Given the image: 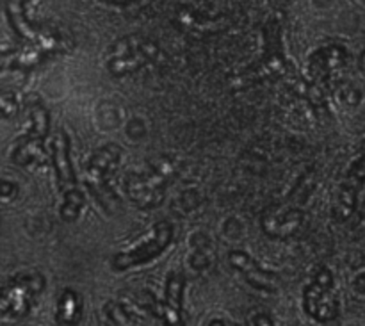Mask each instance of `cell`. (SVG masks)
Here are the masks:
<instances>
[{"instance_id": "6da1fadb", "label": "cell", "mask_w": 365, "mask_h": 326, "mask_svg": "<svg viewBox=\"0 0 365 326\" xmlns=\"http://www.w3.org/2000/svg\"><path fill=\"white\" fill-rule=\"evenodd\" d=\"M31 0H6V16L9 20L14 34L24 41V45L38 46L48 56L57 52H66L70 49V39L57 34L56 31L32 24L27 16V4Z\"/></svg>"}, {"instance_id": "7a4b0ae2", "label": "cell", "mask_w": 365, "mask_h": 326, "mask_svg": "<svg viewBox=\"0 0 365 326\" xmlns=\"http://www.w3.org/2000/svg\"><path fill=\"white\" fill-rule=\"evenodd\" d=\"M45 277L39 273L16 275L0 287V320H21L31 312L38 296L45 291Z\"/></svg>"}, {"instance_id": "3957f363", "label": "cell", "mask_w": 365, "mask_h": 326, "mask_svg": "<svg viewBox=\"0 0 365 326\" xmlns=\"http://www.w3.org/2000/svg\"><path fill=\"white\" fill-rule=\"evenodd\" d=\"M157 50L159 49L152 39L135 34L127 36L116 41V45L110 49L107 68L114 77H123L155 59Z\"/></svg>"}, {"instance_id": "277c9868", "label": "cell", "mask_w": 365, "mask_h": 326, "mask_svg": "<svg viewBox=\"0 0 365 326\" xmlns=\"http://www.w3.org/2000/svg\"><path fill=\"white\" fill-rule=\"evenodd\" d=\"M171 241H173V227H171V223L170 221H159L152 228L150 238L143 241V245H138L128 250V252H121L114 255L113 260H110V266L116 271H125L148 264L150 260L157 259L160 253H164V250L171 245Z\"/></svg>"}, {"instance_id": "5b68a950", "label": "cell", "mask_w": 365, "mask_h": 326, "mask_svg": "<svg viewBox=\"0 0 365 326\" xmlns=\"http://www.w3.org/2000/svg\"><path fill=\"white\" fill-rule=\"evenodd\" d=\"M303 307L310 317L319 323H328L339 316V302L334 295V277L323 268L303 292Z\"/></svg>"}, {"instance_id": "8992f818", "label": "cell", "mask_w": 365, "mask_h": 326, "mask_svg": "<svg viewBox=\"0 0 365 326\" xmlns=\"http://www.w3.org/2000/svg\"><path fill=\"white\" fill-rule=\"evenodd\" d=\"M50 157H52L53 173H56L57 185H59L63 196L78 191L77 173H75L73 163H71V141L70 136L64 131H59L52 139L50 146Z\"/></svg>"}, {"instance_id": "52a82bcc", "label": "cell", "mask_w": 365, "mask_h": 326, "mask_svg": "<svg viewBox=\"0 0 365 326\" xmlns=\"http://www.w3.org/2000/svg\"><path fill=\"white\" fill-rule=\"evenodd\" d=\"M121 156V148L116 143H107L102 148L96 150L88 161V188L96 198H102L107 195V177L114 166L118 164Z\"/></svg>"}, {"instance_id": "ba28073f", "label": "cell", "mask_w": 365, "mask_h": 326, "mask_svg": "<svg viewBox=\"0 0 365 326\" xmlns=\"http://www.w3.org/2000/svg\"><path fill=\"white\" fill-rule=\"evenodd\" d=\"M185 277L182 273H170L166 282L163 302H153V314L159 317L166 326H182L184 316H182V303H184Z\"/></svg>"}, {"instance_id": "9c48e42d", "label": "cell", "mask_w": 365, "mask_h": 326, "mask_svg": "<svg viewBox=\"0 0 365 326\" xmlns=\"http://www.w3.org/2000/svg\"><path fill=\"white\" fill-rule=\"evenodd\" d=\"M365 182V153L349 168L348 175H346L344 184L341 185L339 191L337 205H335V216L337 220H348L353 214L356 207V198H359V191L362 189Z\"/></svg>"}, {"instance_id": "30bf717a", "label": "cell", "mask_w": 365, "mask_h": 326, "mask_svg": "<svg viewBox=\"0 0 365 326\" xmlns=\"http://www.w3.org/2000/svg\"><path fill=\"white\" fill-rule=\"evenodd\" d=\"M228 260H230L232 268H235V270L245 277V280L248 282L250 285H253V287L259 289V291H274L273 277H271L269 273H266V271H264L252 257L246 255L245 252H241V250H232V252L228 253Z\"/></svg>"}, {"instance_id": "8fae6325", "label": "cell", "mask_w": 365, "mask_h": 326, "mask_svg": "<svg viewBox=\"0 0 365 326\" xmlns=\"http://www.w3.org/2000/svg\"><path fill=\"white\" fill-rule=\"evenodd\" d=\"M125 191L143 209H153L164 198L163 188L150 182L146 177H130L125 182Z\"/></svg>"}, {"instance_id": "7c38bea8", "label": "cell", "mask_w": 365, "mask_h": 326, "mask_svg": "<svg viewBox=\"0 0 365 326\" xmlns=\"http://www.w3.org/2000/svg\"><path fill=\"white\" fill-rule=\"evenodd\" d=\"M29 118H31V128L25 134V139L32 143L43 145L50 134V113L39 100H32L29 103Z\"/></svg>"}, {"instance_id": "4fadbf2b", "label": "cell", "mask_w": 365, "mask_h": 326, "mask_svg": "<svg viewBox=\"0 0 365 326\" xmlns=\"http://www.w3.org/2000/svg\"><path fill=\"white\" fill-rule=\"evenodd\" d=\"M82 317V302L81 296L73 289H64L57 300L56 320L63 326H75L78 325Z\"/></svg>"}, {"instance_id": "5bb4252c", "label": "cell", "mask_w": 365, "mask_h": 326, "mask_svg": "<svg viewBox=\"0 0 365 326\" xmlns=\"http://www.w3.org/2000/svg\"><path fill=\"white\" fill-rule=\"evenodd\" d=\"M84 193L78 189V191L70 193V195L64 196L63 207H61V218L64 221H75L82 213V207H84Z\"/></svg>"}, {"instance_id": "9a60e30c", "label": "cell", "mask_w": 365, "mask_h": 326, "mask_svg": "<svg viewBox=\"0 0 365 326\" xmlns=\"http://www.w3.org/2000/svg\"><path fill=\"white\" fill-rule=\"evenodd\" d=\"M103 316H106L107 323L110 326H135L134 317L120 303H107L106 309H103Z\"/></svg>"}, {"instance_id": "2e32d148", "label": "cell", "mask_w": 365, "mask_h": 326, "mask_svg": "<svg viewBox=\"0 0 365 326\" xmlns=\"http://www.w3.org/2000/svg\"><path fill=\"white\" fill-rule=\"evenodd\" d=\"M20 111L18 96L9 89H0V120H11Z\"/></svg>"}, {"instance_id": "e0dca14e", "label": "cell", "mask_w": 365, "mask_h": 326, "mask_svg": "<svg viewBox=\"0 0 365 326\" xmlns=\"http://www.w3.org/2000/svg\"><path fill=\"white\" fill-rule=\"evenodd\" d=\"M18 193V188L9 180H0V200L7 202V200L14 198Z\"/></svg>"}, {"instance_id": "ac0fdd59", "label": "cell", "mask_w": 365, "mask_h": 326, "mask_svg": "<svg viewBox=\"0 0 365 326\" xmlns=\"http://www.w3.org/2000/svg\"><path fill=\"white\" fill-rule=\"evenodd\" d=\"M14 59H16V50H11V52H0V71L14 70Z\"/></svg>"}, {"instance_id": "d6986e66", "label": "cell", "mask_w": 365, "mask_h": 326, "mask_svg": "<svg viewBox=\"0 0 365 326\" xmlns=\"http://www.w3.org/2000/svg\"><path fill=\"white\" fill-rule=\"evenodd\" d=\"M252 326H274V323L273 320H271V316H267V314L264 312H259L252 317Z\"/></svg>"}, {"instance_id": "ffe728a7", "label": "cell", "mask_w": 365, "mask_h": 326, "mask_svg": "<svg viewBox=\"0 0 365 326\" xmlns=\"http://www.w3.org/2000/svg\"><path fill=\"white\" fill-rule=\"evenodd\" d=\"M106 4H113V6H128V4H134L138 0H102Z\"/></svg>"}, {"instance_id": "44dd1931", "label": "cell", "mask_w": 365, "mask_h": 326, "mask_svg": "<svg viewBox=\"0 0 365 326\" xmlns=\"http://www.w3.org/2000/svg\"><path fill=\"white\" fill-rule=\"evenodd\" d=\"M360 68L365 70V50L362 52V56H360Z\"/></svg>"}]
</instances>
